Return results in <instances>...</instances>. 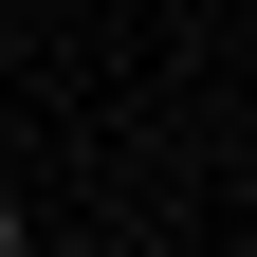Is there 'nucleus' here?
I'll list each match as a JSON object with an SVG mask.
<instances>
[{"instance_id": "1", "label": "nucleus", "mask_w": 257, "mask_h": 257, "mask_svg": "<svg viewBox=\"0 0 257 257\" xmlns=\"http://www.w3.org/2000/svg\"><path fill=\"white\" fill-rule=\"evenodd\" d=\"M0 257H19V184H0Z\"/></svg>"}]
</instances>
